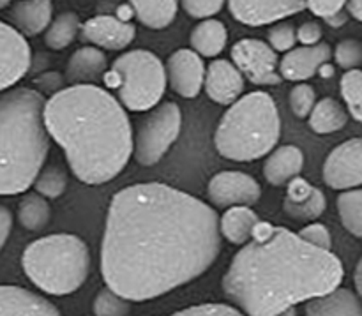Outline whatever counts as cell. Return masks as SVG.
Instances as JSON below:
<instances>
[{"mask_svg": "<svg viewBox=\"0 0 362 316\" xmlns=\"http://www.w3.org/2000/svg\"><path fill=\"white\" fill-rule=\"evenodd\" d=\"M219 251L214 209L166 184H133L110 204L101 272L113 292L145 303L200 278Z\"/></svg>", "mask_w": 362, "mask_h": 316, "instance_id": "obj_1", "label": "cell"}, {"mask_svg": "<svg viewBox=\"0 0 362 316\" xmlns=\"http://www.w3.org/2000/svg\"><path fill=\"white\" fill-rule=\"evenodd\" d=\"M341 260L308 244L285 226L260 221L233 257L221 286L247 316H276L338 288Z\"/></svg>", "mask_w": 362, "mask_h": 316, "instance_id": "obj_2", "label": "cell"}, {"mask_svg": "<svg viewBox=\"0 0 362 316\" xmlns=\"http://www.w3.org/2000/svg\"><path fill=\"white\" fill-rule=\"evenodd\" d=\"M46 131L64 151L71 172L85 184L119 177L133 156L129 117L115 95L94 83L57 90L42 110Z\"/></svg>", "mask_w": 362, "mask_h": 316, "instance_id": "obj_3", "label": "cell"}, {"mask_svg": "<svg viewBox=\"0 0 362 316\" xmlns=\"http://www.w3.org/2000/svg\"><path fill=\"white\" fill-rule=\"evenodd\" d=\"M45 98L34 88H14L0 98V194L25 193L49 151Z\"/></svg>", "mask_w": 362, "mask_h": 316, "instance_id": "obj_4", "label": "cell"}, {"mask_svg": "<svg viewBox=\"0 0 362 316\" xmlns=\"http://www.w3.org/2000/svg\"><path fill=\"white\" fill-rule=\"evenodd\" d=\"M281 136V119L267 92H251L230 105L219 120L214 144L219 154L232 161L260 159L274 151Z\"/></svg>", "mask_w": 362, "mask_h": 316, "instance_id": "obj_5", "label": "cell"}, {"mask_svg": "<svg viewBox=\"0 0 362 316\" xmlns=\"http://www.w3.org/2000/svg\"><path fill=\"white\" fill-rule=\"evenodd\" d=\"M90 250L87 242L71 233H55L34 240L21 257L27 278L49 295L76 292L90 272Z\"/></svg>", "mask_w": 362, "mask_h": 316, "instance_id": "obj_6", "label": "cell"}, {"mask_svg": "<svg viewBox=\"0 0 362 316\" xmlns=\"http://www.w3.org/2000/svg\"><path fill=\"white\" fill-rule=\"evenodd\" d=\"M103 78L110 88L117 90L120 105L131 112L152 110L166 90L165 64L148 49L126 52Z\"/></svg>", "mask_w": 362, "mask_h": 316, "instance_id": "obj_7", "label": "cell"}, {"mask_svg": "<svg viewBox=\"0 0 362 316\" xmlns=\"http://www.w3.org/2000/svg\"><path fill=\"white\" fill-rule=\"evenodd\" d=\"M182 129V113L175 103H163L141 122L133 138V154L144 166H152L170 151Z\"/></svg>", "mask_w": 362, "mask_h": 316, "instance_id": "obj_8", "label": "cell"}, {"mask_svg": "<svg viewBox=\"0 0 362 316\" xmlns=\"http://www.w3.org/2000/svg\"><path fill=\"white\" fill-rule=\"evenodd\" d=\"M232 62L255 85H278L283 80L278 52L260 39L237 41L232 46Z\"/></svg>", "mask_w": 362, "mask_h": 316, "instance_id": "obj_9", "label": "cell"}, {"mask_svg": "<svg viewBox=\"0 0 362 316\" xmlns=\"http://www.w3.org/2000/svg\"><path fill=\"white\" fill-rule=\"evenodd\" d=\"M209 200L219 209L251 207L262 197V187L251 175L235 170L216 173L207 187Z\"/></svg>", "mask_w": 362, "mask_h": 316, "instance_id": "obj_10", "label": "cell"}, {"mask_svg": "<svg viewBox=\"0 0 362 316\" xmlns=\"http://www.w3.org/2000/svg\"><path fill=\"white\" fill-rule=\"evenodd\" d=\"M324 180L338 191L362 186V138H350L339 144L324 163Z\"/></svg>", "mask_w": 362, "mask_h": 316, "instance_id": "obj_11", "label": "cell"}, {"mask_svg": "<svg viewBox=\"0 0 362 316\" xmlns=\"http://www.w3.org/2000/svg\"><path fill=\"white\" fill-rule=\"evenodd\" d=\"M32 52L27 39L14 27L0 21V90L13 87L28 73Z\"/></svg>", "mask_w": 362, "mask_h": 316, "instance_id": "obj_12", "label": "cell"}, {"mask_svg": "<svg viewBox=\"0 0 362 316\" xmlns=\"http://www.w3.org/2000/svg\"><path fill=\"white\" fill-rule=\"evenodd\" d=\"M228 9L240 23L262 27L304 11L306 0H228Z\"/></svg>", "mask_w": 362, "mask_h": 316, "instance_id": "obj_13", "label": "cell"}, {"mask_svg": "<svg viewBox=\"0 0 362 316\" xmlns=\"http://www.w3.org/2000/svg\"><path fill=\"white\" fill-rule=\"evenodd\" d=\"M166 81L180 98L193 99L204 88L205 64L193 49H177L166 60Z\"/></svg>", "mask_w": 362, "mask_h": 316, "instance_id": "obj_14", "label": "cell"}, {"mask_svg": "<svg viewBox=\"0 0 362 316\" xmlns=\"http://www.w3.org/2000/svg\"><path fill=\"white\" fill-rule=\"evenodd\" d=\"M134 35H136V27L131 21H122L108 14L90 18L80 28L81 41L110 52L129 46L134 41Z\"/></svg>", "mask_w": 362, "mask_h": 316, "instance_id": "obj_15", "label": "cell"}, {"mask_svg": "<svg viewBox=\"0 0 362 316\" xmlns=\"http://www.w3.org/2000/svg\"><path fill=\"white\" fill-rule=\"evenodd\" d=\"M204 88L216 105H233L244 92V76L232 60H212L205 67Z\"/></svg>", "mask_w": 362, "mask_h": 316, "instance_id": "obj_16", "label": "cell"}, {"mask_svg": "<svg viewBox=\"0 0 362 316\" xmlns=\"http://www.w3.org/2000/svg\"><path fill=\"white\" fill-rule=\"evenodd\" d=\"M325 209H327V200L318 187L300 177L290 180L283 200V211L286 216L296 221L313 223L324 214Z\"/></svg>", "mask_w": 362, "mask_h": 316, "instance_id": "obj_17", "label": "cell"}, {"mask_svg": "<svg viewBox=\"0 0 362 316\" xmlns=\"http://www.w3.org/2000/svg\"><path fill=\"white\" fill-rule=\"evenodd\" d=\"M332 49L327 42H318L315 46H297L286 52L279 60V74L290 81H306L318 73L320 66L329 62Z\"/></svg>", "mask_w": 362, "mask_h": 316, "instance_id": "obj_18", "label": "cell"}, {"mask_svg": "<svg viewBox=\"0 0 362 316\" xmlns=\"http://www.w3.org/2000/svg\"><path fill=\"white\" fill-rule=\"evenodd\" d=\"M0 316H62L49 300L27 288L0 285Z\"/></svg>", "mask_w": 362, "mask_h": 316, "instance_id": "obj_19", "label": "cell"}, {"mask_svg": "<svg viewBox=\"0 0 362 316\" xmlns=\"http://www.w3.org/2000/svg\"><path fill=\"white\" fill-rule=\"evenodd\" d=\"M53 16L52 0H18L9 18L23 37H34L48 28Z\"/></svg>", "mask_w": 362, "mask_h": 316, "instance_id": "obj_20", "label": "cell"}, {"mask_svg": "<svg viewBox=\"0 0 362 316\" xmlns=\"http://www.w3.org/2000/svg\"><path fill=\"white\" fill-rule=\"evenodd\" d=\"M108 60L103 49L95 46H81L71 55L66 66V80L73 85L94 83L105 76Z\"/></svg>", "mask_w": 362, "mask_h": 316, "instance_id": "obj_21", "label": "cell"}, {"mask_svg": "<svg viewBox=\"0 0 362 316\" xmlns=\"http://www.w3.org/2000/svg\"><path fill=\"white\" fill-rule=\"evenodd\" d=\"M304 311L306 316H362V300L352 290L338 286L308 300Z\"/></svg>", "mask_w": 362, "mask_h": 316, "instance_id": "obj_22", "label": "cell"}, {"mask_svg": "<svg viewBox=\"0 0 362 316\" xmlns=\"http://www.w3.org/2000/svg\"><path fill=\"white\" fill-rule=\"evenodd\" d=\"M304 168V154L296 145H283L269 152L265 159L264 177L272 186H283L299 177Z\"/></svg>", "mask_w": 362, "mask_h": 316, "instance_id": "obj_23", "label": "cell"}, {"mask_svg": "<svg viewBox=\"0 0 362 316\" xmlns=\"http://www.w3.org/2000/svg\"><path fill=\"white\" fill-rule=\"evenodd\" d=\"M258 223H260V218L257 212L251 211V207H243V205L230 207L219 219V233L228 242L235 244V246H244L253 237Z\"/></svg>", "mask_w": 362, "mask_h": 316, "instance_id": "obj_24", "label": "cell"}, {"mask_svg": "<svg viewBox=\"0 0 362 316\" xmlns=\"http://www.w3.org/2000/svg\"><path fill=\"white\" fill-rule=\"evenodd\" d=\"M189 42L200 57H218L228 42V30L219 20H204L191 30Z\"/></svg>", "mask_w": 362, "mask_h": 316, "instance_id": "obj_25", "label": "cell"}, {"mask_svg": "<svg viewBox=\"0 0 362 316\" xmlns=\"http://www.w3.org/2000/svg\"><path fill=\"white\" fill-rule=\"evenodd\" d=\"M129 6L141 25L161 30L175 20L179 0H129Z\"/></svg>", "mask_w": 362, "mask_h": 316, "instance_id": "obj_26", "label": "cell"}, {"mask_svg": "<svg viewBox=\"0 0 362 316\" xmlns=\"http://www.w3.org/2000/svg\"><path fill=\"white\" fill-rule=\"evenodd\" d=\"M349 122V112L334 98H324L315 103L310 113V127L317 134H331L343 129Z\"/></svg>", "mask_w": 362, "mask_h": 316, "instance_id": "obj_27", "label": "cell"}, {"mask_svg": "<svg viewBox=\"0 0 362 316\" xmlns=\"http://www.w3.org/2000/svg\"><path fill=\"white\" fill-rule=\"evenodd\" d=\"M80 28L81 23L76 13H73V11L60 13L55 20L49 21L48 28L45 30L46 46L55 49V52L67 48L80 35Z\"/></svg>", "mask_w": 362, "mask_h": 316, "instance_id": "obj_28", "label": "cell"}, {"mask_svg": "<svg viewBox=\"0 0 362 316\" xmlns=\"http://www.w3.org/2000/svg\"><path fill=\"white\" fill-rule=\"evenodd\" d=\"M18 219L25 230L39 232L48 226L49 219H52V207H49L48 200L39 193H28L21 198L20 205H18Z\"/></svg>", "mask_w": 362, "mask_h": 316, "instance_id": "obj_29", "label": "cell"}, {"mask_svg": "<svg viewBox=\"0 0 362 316\" xmlns=\"http://www.w3.org/2000/svg\"><path fill=\"white\" fill-rule=\"evenodd\" d=\"M338 214L349 233L362 239V189H346L339 194Z\"/></svg>", "mask_w": 362, "mask_h": 316, "instance_id": "obj_30", "label": "cell"}, {"mask_svg": "<svg viewBox=\"0 0 362 316\" xmlns=\"http://www.w3.org/2000/svg\"><path fill=\"white\" fill-rule=\"evenodd\" d=\"M339 88L349 115L362 122V69L346 71L339 81Z\"/></svg>", "mask_w": 362, "mask_h": 316, "instance_id": "obj_31", "label": "cell"}, {"mask_svg": "<svg viewBox=\"0 0 362 316\" xmlns=\"http://www.w3.org/2000/svg\"><path fill=\"white\" fill-rule=\"evenodd\" d=\"M35 193L45 197L46 200H55V198L62 197L67 189V175L66 170L60 166H48V168L41 170L37 179L34 180Z\"/></svg>", "mask_w": 362, "mask_h": 316, "instance_id": "obj_32", "label": "cell"}, {"mask_svg": "<svg viewBox=\"0 0 362 316\" xmlns=\"http://www.w3.org/2000/svg\"><path fill=\"white\" fill-rule=\"evenodd\" d=\"M92 310L95 316H129L131 303L106 286L95 295Z\"/></svg>", "mask_w": 362, "mask_h": 316, "instance_id": "obj_33", "label": "cell"}, {"mask_svg": "<svg viewBox=\"0 0 362 316\" xmlns=\"http://www.w3.org/2000/svg\"><path fill=\"white\" fill-rule=\"evenodd\" d=\"M332 55L341 69H359V66H362V42L359 39L352 37L343 39L336 45Z\"/></svg>", "mask_w": 362, "mask_h": 316, "instance_id": "obj_34", "label": "cell"}, {"mask_svg": "<svg viewBox=\"0 0 362 316\" xmlns=\"http://www.w3.org/2000/svg\"><path fill=\"white\" fill-rule=\"evenodd\" d=\"M297 42V28L290 21H278L267 32V45L274 52H290Z\"/></svg>", "mask_w": 362, "mask_h": 316, "instance_id": "obj_35", "label": "cell"}, {"mask_svg": "<svg viewBox=\"0 0 362 316\" xmlns=\"http://www.w3.org/2000/svg\"><path fill=\"white\" fill-rule=\"evenodd\" d=\"M288 103L293 115L299 117V119H306V117H310L311 110H313L315 103H317V92H315L311 85L299 83L290 90Z\"/></svg>", "mask_w": 362, "mask_h": 316, "instance_id": "obj_36", "label": "cell"}, {"mask_svg": "<svg viewBox=\"0 0 362 316\" xmlns=\"http://www.w3.org/2000/svg\"><path fill=\"white\" fill-rule=\"evenodd\" d=\"M168 316H244L237 308L228 306V304H198V306L186 308L182 311H177Z\"/></svg>", "mask_w": 362, "mask_h": 316, "instance_id": "obj_37", "label": "cell"}, {"mask_svg": "<svg viewBox=\"0 0 362 316\" xmlns=\"http://www.w3.org/2000/svg\"><path fill=\"white\" fill-rule=\"evenodd\" d=\"M299 237L303 240H306L308 244L315 247H320L324 251H331L332 247V235L329 232V228L322 223H310L308 226H304L299 232Z\"/></svg>", "mask_w": 362, "mask_h": 316, "instance_id": "obj_38", "label": "cell"}, {"mask_svg": "<svg viewBox=\"0 0 362 316\" xmlns=\"http://www.w3.org/2000/svg\"><path fill=\"white\" fill-rule=\"evenodd\" d=\"M226 0H180V6L193 18H211L223 9Z\"/></svg>", "mask_w": 362, "mask_h": 316, "instance_id": "obj_39", "label": "cell"}, {"mask_svg": "<svg viewBox=\"0 0 362 316\" xmlns=\"http://www.w3.org/2000/svg\"><path fill=\"white\" fill-rule=\"evenodd\" d=\"M343 7H346V0H306V9L324 20L343 11Z\"/></svg>", "mask_w": 362, "mask_h": 316, "instance_id": "obj_40", "label": "cell"}, {"mask_svg": "<svg viewBox=\"0 0 362 316\" xmlns=\"http://www.w3.org/2000/svg\"><path fill=\"white\" fill-rule=\"evenodd\" d=\"M322 25L318 21H306L297 28V41L303 46H315L322 41Z\"/></svg>", "mask_w": 362, "mask_h": 316, "instance_id": "obj_41", "label": "cell"}, {"mask_svg": "<svg viewBox=\"0 0 362 316\" xmlns=\"http://www.w3.org/2000/svg\"><path fill=\"white\" fill-rule=\"evenodd\" d=\"M11 230H13V214H11L9 209L0 205V250L6 246Z\"/></svg>", "mask_w": 362, "mask_h": 316, "instance_id": "obj_42", "label": "cell"}, {"mask_svg": "<svg viewBox=\"0 0 362 316\" xmlns=\"http://www.w3.org/2000/svg\"><path fill=\"white\" fill-rule=\"evenodd\" d=\"M346 9L349 14L362 23V0H346Z\"/></svg>", "mask_w": 362, "mask_h": 316, "instance_id": "obj_43", "label": "cell"}, {"mask_svg": "<svg viewBox=\"0 0 362 316\" xmlns=\"http://www.w3.org/2000/svg\"><path fill=\"white\" fill-rule=\"evenodd\" d=\"M325 21H327L331 27H341V25H345L346 21H349V14L343 13V11H339V13L332 14V16L325 18Z\"/></svg>", "mask_w": 362, "mask_h": 316, "instance_id": "obj_44", "label": "cell"}, {"mask_svg": "<svg viewBox=\"0 0 362 316\" xmlns=\"http://www.w3.org/2000/svg\"><path fill=\"white\" fill-rule=\"evenodd\" d=\"M354 281H356L357 286V295H359L362 300V258L359 260V264H357L356 272H354Z\"/></svg>", "mask_w": 362, "mask_h": 316, "instance_id": "obj_45", "label": "cell"}, {"mask_svg": "<svg viewBox=\"0 0 362 316\" xmlns=\"http://www.w3.org/2000/svg\"><path fill=\"white\" fill-rule=\"evenodd\" d=\"M318 73H320L324 78H331L332 74H334V67H332L329 62H325L324 66H320V69H318Z\"/></svg>", "mask_w": 362, "mask_h": 316, "instance_id": "obj_46", "label": "cell"}, {"mask_svg": "<svg viewBox=\"0 0 362 316\" xmlns=\"http://www.w3.org/2000/svg\"><path fill=\"white\" fill-rule=\"evenodd\" d=\"M276 316H297V311H296V308H290V310L283 311V313H279Z\"/></svg>", "mask_w": 362, "mask_h": 316, "instance_id": "obj_47", "label": "cell"}, {"mask_svg": "<svg viewBox=\"0 0 362 316\" xmlns=\"http://www.w3.org/2000/svg\"><path fill=\"white\" fill-rule=\"evenodd\" d=\"M9 4H11V0H0V11L6 9V7L9 6Z\"/></svg>", "mask_w": 362, "mask_h": 316, "instance_id": "obj_48", "label": "cell"}]
</instances>
